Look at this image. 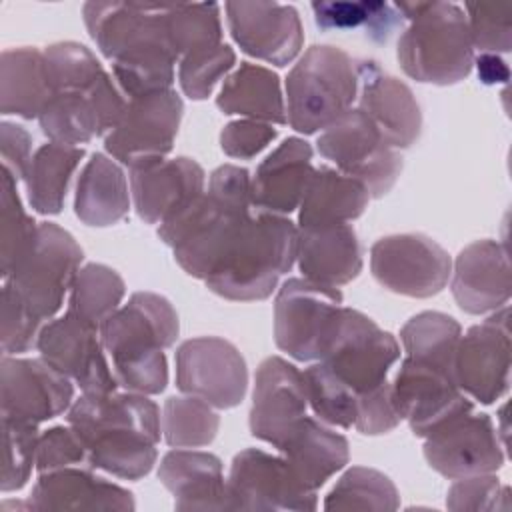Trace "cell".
<instances>
[{
	"label": "cell",
	"mask_w": 512,
	"mask_h": 512,
	"mask_svg": "<svg viewBox=\"0 0 512 512\" xmlns=\"http://www.w3.org/2000/svg\"><path fill=\"white\" fill-rule=\"evenodd\" d=\"M0 142L2 168H6L16 180H24L34 156L30 134L22 126L4 120L0 126Z\"/></svg>",
	"instance_id": "57"
},
{
	"label": "cell",
	"mask_w": 512,
	"mask_h": 512,
	"mask_svg": "<svg viewBox=\"0 0 512 512\" xmlns=\"http://www.w3.org/2000/svg\"><path fill=\"white\" fill-rule=\"evenodd\" d=\"M180 332L174 306L160 294L134 292L102 326L100 340L110 360L170 348Z\"/></svg>",
	"instance_id": "19"
},
{
	"label": "cell",
	"mask_w": 512,
	"mask_h": 512,
	"mask_svg": "<svg viewBox=\"0 0 512 512\" xmlns=\"http://www.w3.org/2000/svg\"><path fill=\"white\" fill-rule=\"evenodd\" d=\"M460 336L462 328L452 316L430 310L412 316L400 330V340L410 358L442 368L452 376Z\"/></svg>",
	"instance_id": "37"
},
{
	"label": "cell",
	"mask_w": 512,
	"mask_h": 512,
	"mask_svg": "<svg viewBox=\"0 0 512 512\" xmlns=\"http://www.w3.org/2000/svg\"><path fill=\"white\" fill-rule=\"evenodd\" d=\"M134 210L146 224H162L204 192L202 166L186 156L130 168Z\"/></svg>",
	"instance_id": "22"
},
{
	"label": "cell",
	"mask_w": 512,
	"mask_h": 512,
	"mask_svg": "<svg viewBox=\"0 0 512 512\" xmlns=\"http://www.w3.org/2000/svg\"><path fill=\"white\" fill-rule=\"evenodd\" d=\"M474 64L478 68V78L484 84H498L506 82L510 76V70L506 62L498 54H480L474 58Z\"/></svg>",
	"instance_id": "58"
},
{
	"label": "cell",
	"mask_w": 512,
	"mask_h": 512,
	"mask_svg": "<svg viewBox=\"0 0 512 512\" xmlns=\"http://www.w3.org/2000/svg\"><path fill=\"white\" fill-rule=\"evenodd\" d=\"M178 56L168 50H152L112 62V72L128 100L170 90Z\"/></svg>",
	"instance_id": "47"
},
{
	"label": "cell",
	"mask_w": 512,
	"mask_h": 512,
	"mask_svg": "<svg viewBox=\"0 0 512 512\" xmlns=\"http://www.w3.org/2000/svg\"><path fill=\"white\" fill-rule=\"evenodd\" d=\"M302 372L280 356L266 358L254 376L250 432L278 448L300 418L306 416Z\"/></svg>",
	"instance_id": "21"
},
{
	"label": "cell",
	"mask_w": 512,
	"mask_h": 512,
	"mask_svg": "<svg viewBox=\"0 0 512 512\" xmlns=\"http://www.w3.org/2000/svg\"><path fill=\"white\" fill-rule=\"evenodd\" d=\"M80 262L82 248L74 236L54 222H40L32 246L4 282L44 322L60 310Z\"/></svg>",
	"instance_id": "5"
},
{
	"label": "cell",
	"mask_w": 512,
	"mask_h": 512,
	"mask_svg": "<svg viewBox=\"0 0 512 512\" xmlns=\"http://www.w3.org/2000/svg\"><path fill=\"white\" fill-rule=\"evenodd\" d=\"M216 106L224 114H238L268 124H286V102L278 76L258 64L242 62L216 96Z\"/></svg>",
	"instance_id": "33"
},
{
	"label": "cell",
	"mask_w": 512,
	"mask_h": 512,
	"mask_svg": "<svg viewBox=\"0 0 512 512\" xmlns=\"http://www.w3.org/2000/svg\"><path fill=\"white\" fill-rule=\"evenodd\" d=\"M234 62L236 54L228 44L180 58L178 82L182 92L192 100H206L216 84L234 68Z\"/></svg>",
	"instance_id": "48"
},
{
	"label": "cell",
	"mask_w": 512,
	"mask_h": 512,
	"mask_svg": "<svg viewBox=\"0 0 512 512\" xmlns=\"http://www.w3.org/2000/svg\"><path fill=\"white\" fill-rule=\"evenodd\" d=\"M400 414L392 398V384L386 380L374 390L358 394L354 428L360 434L376 436L394 430L400 424Z\"/></svg>",
	"instance_id": "54"
},
{
	"label": "cell",
	"mask_w": 512,
	"mask_h": 512,
	"mask_svg": "<svg viewBox=\"0 0 512 512\" xmlns=\"http://www.w3.org/2000/svg\"><path fill=\"white\" fill-rule=\"evenodd\" d=\"M306 400L318 420L324 424L350 428L356 422L358 396L342 380H338L320 360L304 372Z\"/></svg>",
	"instance_id": "45"
},
{
	"label": "cell",
	"mask_w": 512,
	"mask_h": 512,
	"mask_svg": "<svg viewBox=\"0 0 512 512\" xmlns=\"http://www.w3.org/2000/svg\"><path fill=\"white\" fill-rule=\"evenodd\" d=\"M392 398L400 418L420 438L474 410L452 374L410 356L402 360L392 382Z\"/></svg>",
	"instance_id": "13"
},
{
	"label": "cell",
	"mask_w": 512,
	"mask_h": 512,
	"mask_svg": "<svg viewBox=\"0 0 512 512\" xmlns=\"http://www.w3.org/2000/svg\"><path fill=\"white\" fill-rule=\"evenodd\" d=\"M18 180L2 168L0 178V270L8 278L36 238L38 224L26 214L16 188Z\"/></svg>",
	"instance_id": "44"
},
{
	"label": "cell",
	"mask_w": 512,
	"mask_h": 512,
	"mask_svg": "<svg viewBox=\"0 0 512 512\" xmlns=\"http://www.w3.org/2000/svg\"><path fill=\"white\" fill-rule=\"evenodd\" d=\"M72 430L82 442L108 430H136L156 442L160 440L158 406L136 392H104L84 394L72 402L66 416Z\"/></svg>",
	"instance_id": "27"
},
{
	"label": "cell",
	"mask_w": 512,
	"mask_h": 512,
	"mask_svg": "<svg viewBox=\"0 0 512 512\" xmlns=\"http://www.w3.org/2000/svg\"><path fill=\"white\" fill-rule=\"evenodd\" d=\"M130 208L128 182L118 162L106 154H92L76 182L74 212L86 226H112Z\"/></svg>",
	"instance_id": "31"
},
{
	"label": "cell",
	"mask_w": 512,
	"mask_h": 512,
	"mask_svg": "<svg viewBox=\"0 0 512 512\" xmlns=\"http://www.w3.org/2000/svg\"><path fill=\"white\" fill-rule=\"evenodd\" d=\"M410 20L398 38L402 70L424 84L448 86L464 80L474 66V48L466 14L452 2H398Z\"/></svg>",
	"instance_id": "2"
},
{
	"label": "cell",
	"mask_w": 512,
	"mask_h": 512,
	"mask_svg": "<svg viewBox=\"0 0 512 512\" xmlns=\"http://www.w3.org/2000/svg\"><path fill=\"white\" fill-rule=\"evenodd\" d=\"M356 98V62L336 46H312L286 78V122L300 134H314L348 112Z\"/></svg>",
	"instance_id": "3"
},
{
	"label": "cell",
	"mask_w": 512,
	"mask_h": 512,
	"mask_svg": "<svg viewBox=\"0 0 512 512\" xmlns=\"http://www.w3.org/2000/svg\"><path fill=\"white\" fill-rule=\"evenodd\" d=\"M28 508L32 510H134L132 492L90 470L60 468L40 474Z\"/></svg>",
	"instance_id": "29"
},
{
	"label": "cell",
	"mask_w": 512,
	"mask_h": 512,
	"mask_svg": "<svg viewBox=\"0 0 512 512\" xmlns=\"http://www.w3.org/2000/svg\"><path fill=\"white\" fill-rule=\"evenodd\" d=\"M296 262L302 276L314 284L338 288L362 270V250L350 224L298 228Z\"/></svg>",
	"instance_id": "26"
},
{
	"label": "cell",
	"mask_w": 512,
	"mask_h": 512,
	"mask_svg": "<svg viewBox=\"0 0 512 512\" xmlns=\"http://www.w3.org/2000/svg\"><path fill=\"white\" fill-rule=\"evenodd\" d=\"M166 8L168 4L86 2L82 16L100 52L116 62L152 50L174 52L166 32Z\"/></svg>",
	"instance_id": "14"
},
{
	"label": "cell",
	"mask_w": 512,
	"mask_h": 512,
	"mask_svg": "<svg viewBox=\"0 0 512 512\" xmlns=\"http://www.w3.org/2000/svg\"><path fill=\"white\" fill-rule=\"evenodd\" d=\"M446 506L450 510H506L508 488L492 474L458 478L448 490Z\"/></svg>",
	"instance_id": "52"
},
{
	"label": "cell",
	"mask_w": 512,
	"mask_h": 512,
	"mask_svg": "<svg viewBox=\"0 0 512 512\" xmlns=\"http://www.w3.org/2000/svg\"><path fill=\"white\" fill-rule=\"evenodd\" d=\"M230 510H314L316 490L308 488L284 456L246 448L232 460L226 480Z\"/></svg>",
	"instance_id": "12"
},
{
	"label": "cell",
	"mask_w": 512,
	"mask_h": 512,
	"mask_svg": "<svg viewBox=\"0 0 512 512\" xmlns=\"http://www.w3.org/2000/svg\"><path fill=\"white\" fill-rule=\"evenodd\" d=\"M342 308L338 288L288 278L274 302V342L298 362L318 360Z\"/></svg>",
	"instance_id": "8"
},
{
	"label": "cell",
	"mask_w": 512,
	"mask_h": 512,
	"mask_svg": "<svg viewBox=\"0 0 512 512\" xmlns=\"http://www.w3.org/2000/svg\"><path fill=\"white\" fill-rule=\"evenodd\" d=\"M312 10H314V20L320 28L348 30V28L364 26L368 30V36L376 42L388 40L392 30L404 20L394 4L374 2V0L312 2Z\"/></svg>",
	"instance_id": "42"
},
{
	"label": "cell",
	"mask_w": 512,
	"mask_h": 512,
	"mask_svg": "<svg viewBox=\"0 0 512 512\" xmlns=\"http://www.w3.org/2000/svg\"><path fill=\"white\" fill-rule=\"evenodd\" d=\"M212 408L196 396H170L160 418L164 440L172 448L208 446L220 426V418Z\"/></svg>",
	"instance_id": "41"
},
{
	"label": "cell",
	"mask_w": 512,
	"mask_h": 512,
	"mask_svg": "<svg viewBox=\"0 0 512 512\" xmlns=\"http://www.w3.org/2000/svg\"><path fill=\"white\" fill-rule=\"evenodd\" d=\"M510 310L492 312L458 340L454 378L462 392L482 404L496 402L510 384Z\"/></svg>",
	"instance_id": "16"
},
{
	"label": "cell",
	"mask_w": 512,
	"mask_h": 512,
	"mask_svg": "<svg viewBox=\"0 0 512 512\" xmlns=\"http://www.w3.org/2000/svg\"><path fill=\"white\" fill-rule=\"evenodd\" d=\"M318 152L338 172L362 182L370 198H382L396 184L402 158L358 108H350L318 136Z\"/></svg>",
	"instance_id": "6"
},
{
	"label": "cell",
	"mask_w": 512,
	"mask_h": 512,
	"mask_svg": "<svg viewBox=\"0 0 512 512\" xmlns=\"http://www.w3.org/2000/svg\"><path fill=\"white\" fill-rule=\"evenodd\" d=\"M276 450L312 490L348 464V440L312 416L300 418Z\"/></svg>",
	"instance_id": "30"
},
{
	"label": "cell",
	"mask_w": 512,
	"mask_h": 512,
	"mask_svg": "<svg viewBox=\"0 0 512 512\" xmlns=\"http://www.w3.org/2000/svg\"><path fill=\"white\" fill-rule=\"evenodd\" d=\"M2 418L40 424L66 412L74 400L68 376L42 358L2 356L0 362Z\"/></svg>",
	"instance_id": "17"
},
{
	"label": "cell",
	"mask_w": 512,
	"mask_h": 512,
	"mask_svg": "<svg viewBox=\"0 0 512 512\" xmlns=\"http://www.w3.org/2000/svg\"><path fill=\"white\" fill-rule=\"evenodd\" d=\"M40 330L42 320L28 308V304L18 296V292L8 282H4L0 326L2 352L10 356L28 352L32 346H36Z\"/></svg>",
	"instance_id": "51"
},
{
	"label": "cell",
	"mask_w": 512,
	"mask_h": 512,
	"mask_svg": "<svg viewBox=\"0 0 512 512\" xmlns=\"http://www.w3.org/2000/svg\"><path fill=\"white\" fill-rule=\"evenodd\" d=\"M164 20L178 62L184 56L222 44L220 6L214 2L168 4Z\"/></svg>",
	"instance_id": "40"
},
{
	"label": "cell",
	"mask_w": 512,
	"mask_h": 512,
	"mask_svg": "<svg viewBox=\"0 0 512 512\" xmlns=\"http://www.w3.org/2000/svg\"><path fill=\"white\" fill-rule=\"evenodd\" d=\"M90 468L116 478L140 480L156 464V440L136 430H108L84 442Z\"/></svg>",
	"instance_id": "36"
},
{
	"label": "cell",
	"mask_w": 512,
	"mask_h": 512,
	"mask_svg": "<svg viewBox=\"0 0 512 512\" xmlns=\"http://www.w3.org/2000/svg\"><path fill=\"white\" fill-rule=\"evenodd\" d=\"M276 138L274 124L240 118L228 122L220 132V146L230 158L250 160L258 156Z\"/></svg>",
	"instance_id": "55"
},
{
	"label": "cell",
	"mask_w": 512,
	"mask_h": 512,
	"mask_svg": "<svg viewBox=\"0 0 512 512\" xmlns=\"http://www.w3.org/2000/svg\"><path fill=\"white\" fill-rule=\"evenodd\" d=\"M52 96L44 54L34 48L4 50L0 58L2 114L38 118Z\"/></svg>",
	"instance_id": "34"
},
{
	"label": "cell",
	"mask_w": 512,
	"mask_h": 512,
	"mask_svg": "<svg viewBox=\"0 0 512 512\" xmlns=\"http://www.w3.org/2000/svg\"><path fill=\"white\" fill-rule=\"evenodd\" d=\"M248 216L250 212L230 210L204 190L186 208L164 220L158 226V236L172 248L174 260L186 274L204 280Z\"/></svg>",
	"instance_id": "7"
},
{
	"label": "cell",
	"mask_w": 512,
	"mask_h": 512,
	"mask_svg": "<svg viewBox=\"0 0 512 512\" xmlns=\"http://www.w3.org/2000/svg\"><path fill=\"white\" fill-rule=\"evenodd\" d=\"M4 430V468H2V492L20 490L36 466L38 424L22 422L14 418H2Z\"/></svg>",
	"instance_id": "49"
},
{
	"label": "cell",
	"mask_w": 512,
	"mask_h": 512,
	"mask_svg": "<svg viewBox=\"0 0 512 512\" xmlns=\"http://www.w3.org/2000/svg\"><path fill=\"white\" fill-rule=\"evenodd\" d=\"M398 358L400 346L390 332L366 314L342 306L318 360L358 396L384 384Z\"/></svg>",
	"instance_id": "4"
},
{
	"label": "cell",
	"mask_w": 512,
	"mask_h": 512,
	"mask_svg": "<svg viewBox=\"0 0 512 512\" xmlns=\"http://www.w3.org/2000/svg\"><path fill=\"white\" fill-rule=\"evenodd\" d=\"M466 22L472 48L480 54H498L512 48V6L510 4H466Z\"/></svg>",
	"instance_id": "50"
},
{
	"label": "cell",
	"mask_w": 512,
	"mask_h": 512,
	"mask_svg": "<svg viewBox=\"0 0 512 512\" xmlns=\"http://www.w3.org/2000/svg\"><path fill=\"white\" fill-rule=\"evenodd\" d=\"M126 286L116 270L104 264H86L78 270L68 298V312L98 328L120 308Z\"/></svg>",
	"instance_id": "39"
},
{
	"label": "cell",
	"mask_w": 512,
	"mask_h": 512,
	"mask_svg": "<svg viewBox=\"0 0 512 512\" xmlns=\"http://www.w3.org/2000/svg\"><path fill=\"white\" fill-rule=\"evenodd\" d=\"M298 228L280 214L256 212L244 218L228 242L206 286L234 302L268 298L278 278L296 262Z\"/></svg>",
	"instance_id": "1"
},
{
	"label": "cell",
	"mask_w": 512,
	"mask_h": 512,
	"mask_svg": "<svg viewBox=\"0 0 512 512\" xmlns=\"http://www.w3.org/2000/svg\"><path fill=\"white\" fill-rule=\"evenodd\" d=\"M42 54L52 94L86 92L106 74L96 56L78 42H56Z\"/></svg>",
	"instance_id": "46"
},
{
	"label": "cell",
	"mask_w": 512,
	"mask_h": 512,
	"mask_svg": "<svg viewBox=\"0 0 512 512\" xmlns=\"http://www.w3.org/2000/svg\"><path fill=\"white\" fill-rule=\"evenodd\" d=\"M176 386L214 408H234L248 388L244 356L224 338H190L176 350Z\"/></svg>",
	"instance_id": "11"
},
{
	"label": "cell",
	"mask_w": 512,
	"mask_h": 512,
	"mask_svg": "<svg viewBox=\"0 0 512 512\" xmlns=\"http://www.w3.org/2000/svg\"><path fill=\"white\" fill-rule=\"evenodd\" d=\"M370 194L362 182L332 168H314L300 202L298 224L334 226L356 220L368 206Z\"/></svg>",
	"instance_id": "32"
},
{
	"label": "cell",
	"mask_w": 512,
	"mask_h": 512,
	"mask_svg": "<svg viewBox=\"0 0 512 512\" xmlns=\"http://www.w3.org/2000/svg\"><path fill=\"white\" fill-rule=\"evenodd\" d=\"M158 478L172 492L176 510H230L222 462L210 452L176 448L164 454Z\"/></svg>",
	"instance_id": "28"
},
{
	"label": "cell",
	"mask_w": 512,
	"mask_h": 512,
	"mask_svg": "<svg viewBox=\"0 0 512 512\" xmlns=\"http://www.w3.org/2000/svg\"><path fill=\"white\" fill-rule=\"evenodd\" d=\"M312 174V146L296 136L286 138L258 164L252 176V206L258 212L290 214L300 206Z\"/></svg>",
	"instance_id": "25"
},
{
	"label": "cell",
	"mask_w": 512,
	"mask_h": 512,
	"mask_svg": "<svg viewBox=\"0 0 512 512\" xmlns=\"http://www.w3.org/2000/svg\"><path fill=\"white\" fill-rule=\"evenodd\" d=\"M84 150L58 142L42 144L30 162L24 178L28 202L40 214H58L64 206L68 184L78 168Z\"/></svg>",
	"instance_id": "35"
},
{
	"label": "cell",
	"mask_w": 512,
	"mask_h": 512,
	"mask_svg": "<svg viewBox=\"0 0 512 512\" xmlns=\"http://www.w3.org/2000/svg\"><path fill=\"white\" fill-rule=\"evenodd\" d=\"M326 510H396L398 490L394 482L364 466H352L342 474L324 502Z\"/></svg>",
	"instance_id": "43"
},
{
	"label": "cell",
	"mask_w": 512,
	"mask_h": 512,
	"mask_svg": "<svg viewBox=\"0 0 512 512\" xmlns=\"http://www.w3.org/2000/svg\"><path fill=\"white\" fill-rule=\"evenodd\" d=\"M358 110L378 128L392 148L412 146L422 130V112L412 90L398 78L382 72L372 60L356 62Z\"/></svg>",
	"instance_id": "23"
},
{
	"label": "cell",
	"mask_w": 512,
	"mask_h": 512,
	"mask_svg": "<svg viewBox=\"0 0 512 512\" xmlns=\"http://www.w3.org/2000/svg\"><path fill=\"white\" fill-rule=\"evenodd\" d=\"M450 276L454 300L468 314H492L510 300V260L498 240L468 244L456 256Z\"/></svg>",
	"instance_id": "24"
},
{
	"label": "cell",
	"mask_w": 512,
	"mask_h": 512,
	"mask_svg": "<svg viewBox=\"0 0 512 512\" xmlns=\"http://www.w3.org/2000/svg\"><path fill=\"white\" fill-rule=\"evenodd\" d=\"M370 270L390 292L430 298L448 284L452 260L436 240L424 234H392L372 244Z\"/></svg>",
	"instance_id": "10"
},
{
	"label": "cell",
	"mask_w": 512,
	"mask_h": 512,
	"mask_svg": "<svg viewBox=\"0 0 512 512\" xmlns=\"http://www.w3.org/2000/svg\"><path fill=\"white\" fill-rule=\"evenodd\" d=\"M220 204L236 212H250L252 208V176L246 168L224 164L210 174L208 190Z\"/></svg>",
	"instance_id": "56"
},
{
	"label": "cell",
	"mask_w": 512,
	"mask_h": 512,
	"mask_svg": "<svg viewBox=\"0 0 512 512\" xmlns=\"http://www.w3.org/2000/svg\"><path fill=\"white\" fill-rule=\"evenodd\" d=\"M228 26L242 52L274 66L292 62L304 42L294 6L278 2H228Z\"/></svg>",
	"instance_id": "20"
},
{
	"label": "cell",
	"mask_w": 512,
	"mask_h": 512,
	"mask_svg": "<svg viewBox=\"0 0 512 512\" xmlns=\"http://www.w3.org/2000/svg\"><path fill=\"white\" fill-rule=\"evenodd\" d=\"M38 122L50 142L58 144L76 146L90 142L94 136H102L90 90L52 94L42 108Z\"/></svg>",
	"instance_id": "38"
},
{
	"label": "cell",
	"mask_w": 512,
	"mask_h": 512,
	"mask_svg": "<svg viewBox=\"0 0 512 512\" xmlns=\"http://www.w3.org/2000/svg\"><path fill=\"white\" fill-rule=\"evenodd\" d=\"M36 348L42 360L78 384L84 394L114 392L118 386L100 330L68 310L42 326Z\"/></svg>",
	"instance_id": "15"
},
{
	"label": "cell",
	"mask_w": 512,
	"mask_h": 512,
	"mask_svg": "<svg viewBox=\"0 0 512 512\" xmlns=\"http://www.w3.org/2000/svg\"><path fill=\"white\" fill-rule=\"evenodd\" d=\"M86 462V446L72 426H54L38 436L36 468L40 474Z\"/></svg>",
	"instance_id": "53"
},
{
	"label": "cell",
	"mask_w": 512,
	"mask_h": 512,
	"mask_svg": "<svg viewBox=\"0 0 512 512\" xmlns=\"http://www.w3.org/2000/svg\"><path fill=\"white\" fill-rule=\"evenodd\" d=\"M424 440V458L430 468L452 480L492 474L504 462L498 430L482 412L470 410Z\"/></svg>",
	"instance_id": "18"
},
{
	"label": "cell",
	"mask_w": 512,
	"mask_h": 512,
	"mask_svg": "<svg viewBox=\"0 0 512 512\" xmlns=\"http://www.w3.org/2000/svg\"><path fill=\"white\" fill-rule=\"evenodd\" d=\"M182 112V98L172 88L132 98L118 124L106 134L104 148L128 170L162 160L172 150Z\"/></svg>",
	"instance_id": "9"
}]
</instances>
